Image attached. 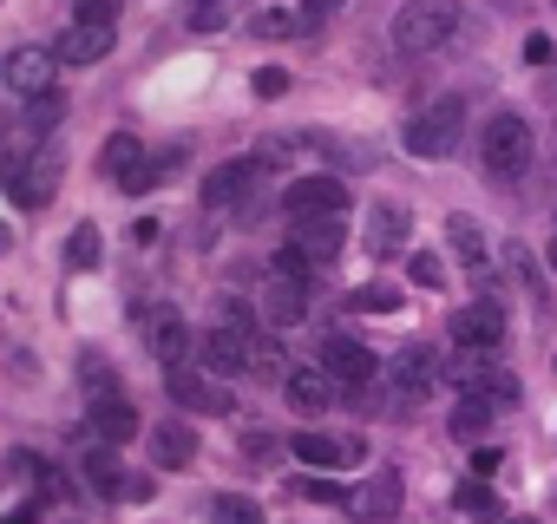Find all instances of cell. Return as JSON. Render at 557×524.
<instances>
[{
	"mask_svg": "<svg viewBox=\"0 0 557 524\" xmlns=\"http://www.w3.org/2000/svg\"><path fill=\"white\" fill-rule=\"evenodd\" d=\"M531 125L518 118V112H492L485 118V132H479V164H485V177H498V184H518L524 171H531Z\"/></svg>",
	"mask_w": 557,
	"mask_h": 524,
	"instance_id": "1",
	"label": "cell"
},
{
	"mask_svg": "<svg viewBox=\"0 0 557 524\" xmlns=\"http://www.w3.org/2000/svg\"><path fill=\"white\" fill-rule=\"evenodd\" d=\"M459 27V0H407L394 14V47L400 53H440Z\"/></svg>",
	"mask_w": 557,
	"mask_h": 524,
	"instance_id": "2",
	"label": "cell"
},
{
	"mask_svg": "<svg viewBox=\"0 0 557 524\" xmlns=\"http://www.w3.org/2000/svg\"><path fill=\"white\" fill-rule=\"evenodd\" d=\"M53 184H60V158L53 151H8L0 158V190H8L21 210L53 203Z\"/></svg>",
	"mask_w": 557,
	"mask_h": 524,
	"instance_id": "3",
	"label": "cell"
},
{
	"mask_svg": "<svg viewBox=\"0 0 557 524\" xmlns=\"http://www.w3.org/2000/svg\"><path fill=\"white\" fill-rule=\"evenodd\" d=\"M459 132H466V105L459 99H433V105H420L413 118H407V151L413 158H446V151H459Z\"/></svg>",
	"mask_w": 557,
	"mask_h": 524,
	"instance_id": "4",
	"label": "cell"
},
{
	"mask_svg": "<svg viewBox=\"0 0 557 524\" xmlns=\"http://www.w3.org/2000/svg\"><path fill=\"white\" fill-rule=\"evenodd\" d=\"M164 164L177 171V151H164V158H145V145H138L132 132H112V138H106V151H99V171H106L119 190H151V184L164 177Z\"/></svg>",
	"mask_w": 557,
	"mask_h": 524,
	"instance_id": "5",
	"label": "cell"
},
{
	"mask_svg": "<svg viewBox=\"0 0 557 524\" xmlns=\"http://www.w3.org/2000/svg\"><path fill=\"white\" fill-rule=\"evenodd\" d=\"M256 184H262V158H230L203 177V210H223V216H243L256 210Z\"/></svg>",
	"mask_w": 557,
	"mask_h": 524,
	"instance_id": "6",
	"label": "cell"
},
{
	"mask_svg": "<svg viewBox=\"0 0 557 524\" xmlns=\"http://www.w3.org/2000/svg\"><path fill=\"white\" fill-rule=\"evenodd\" d=\"M164 394H171V407H184V413H210V420L236 413V394H230L216 374H190V367H171V374H164Z\"/></svg>",
	"mask_w": 557,
	"mask_h": 524,
	"instance_id": "7",
	"label": "cell"
},
{
	"mask_svg": "<svg viewBox=\"0 0 557 524\" xmlns=\"http://www.w3.org/2000/svg\"><path fill=\"white\" fill-rule=\"evenodd\" d=\"M322 374H329L342 394H355V387H368V380L381 374V361H374L355 335H322Z\"/></svg>",
	"mask_w": 557,
	"mask_h": 524,
	"instance_id": "8",
	"label": "cell"
},
{
	"mask_svg": "<svg viewBox=\"0 0 557 524\" xmlns=\"http://www.w3.org/2000/svg\"><path fill=\"white\" fill-rule=\"evenodd\" d=\"M446 335H453L459 348H472V354H485V348H498V341H505V309H498L492 296H479V302H466V309H453V322H446Z\"/></svg>",
	"mask_w": 557,
	"mask_h": 524,
	"instance_id": "9",
	"label": "cell"
},
{
	"mask_svg": "<svg viewBox=\"0 0 557 524\" xmlns=\"http://www.w3.org/2000/svg\"><path fill=\"white\" fill-rule=\"evenodd\" d=\"M53 73H60V60L40 53V47H14L8 60H0V79H8L14 99H47L53 92Z\"/></svg>",
	"mask_w": 557,
	"mask_h": 524,
	"instance_id": "10",
	"label": "cell"
},
{
	"mask_svg": "<svg viewBox=\"0 0 557 524\" xmlns=\"http://www.w3.org/2000/svg\"><path fill=\"white\" fill-rule=\"evenodd\" d=\"M283 210H289V216H342V210H348V184L329 177V171L296 177V184L283 190Z\"/></svg>",
	"mask_w": 557,
	"mask_h": 524,
	"instance_id": "11",
	"label": "cell"
},
{
	"mask_svg": "<svg viewBox=\"0 0 557 524\" xmlns=\"http://www.w3.org/2000/svg\"><path fill=\"white\" fill-rule=\"evenodd\" d=\"M381 380H394V400H400V407H407V400H426V394H433V380H440V354L413 341V348H400V354H394V367H387Z\"/></svg>",
	"mask_w": 557,
	"mask_h": 524,
	"instance_id": "12",
	"label": "cell"
},
{
	"mask_svg": "<svg viewBox=\"0 0 557 524\" xmlns=\"http://www.w3.org/2000/svg\"><path fill=\"white\" fill-rule=\"evenodd\" d=\"M112 40H119V27H112V21H73V27L60 34L53 60H66V66H99V60L112 53Z\"/></svg>",
	"mask_w": 557,
	"mask_h": 524,
	"instance_id": "13",
	"label": "cell"
},
{
	"mask_svg": "<svg viewBox=\"0 0 557 524\" xmlns=\"http://www.w3.org/2000/svg\"><path fill=\"white\" fill-rule=\"evenodd\" d=\"M400 498H407L400 472H394V465H381L374 478H361V491H355L348 504H355V517H361V524H387V517L400 511Z\"/></svg>",
	"mask_w": 557,
	"mask_h": 524,
	"instance_id": "14",
	"label": "cell"
},
{
	"mask_svg": "<svg viewBox=\"0 0 557 524\" xmlns=\"http://www.w3.org/2000/svg\"><path fill=\"white\" fill-rule=\"evenodd\" d=\"M86 426H92L99 446H125V439H138V407L125 394H99L92 413H86Z\"/></svg>",
	"mask_w": 557,
	"mask_h": 524,
	"instance_id": "15",
	"label": "cell"
},
{
	"mask_svg": "<svg viewBox=\"0 0 557 524\" xmlns=\"http://www.w3.org/2000/svg\"><path fill=\"white\" fill-rule=\"evenodd\" d=\"M289 249L302 255V262H335V249H342V216H296V229H289Z\"/></svg>",
	"mask_w": 557,
	"mask_h": 524,
	"instance_id": "16",
	"label": "cell"
},
{
	"mask_svg": "<svg viewBox=\"0 0 557 524\" xmlns=\"http://www.w3.org/2000/svg\"><path fill=\"white\" fill-rule=\"evenodd\" d=\"M296 459L302 465H361L368 446L355 433H296Z\"/></svg>",
	"mask_w": 557,
	"mask_h": 524,
	"instance_id": "17",
	"label": "cell"
},
{
	"mask_svg": "<svg viewBox=\"0 0 557 524\" xmlns=\"http://www.w3.org/2000/svg\"><path fill=\"white\" fill-rule=\"evenodd\" d=\"M407 236H413L407 203H374L368 210V255H394V249H407Z\"/></svg>",
	"mask_w": 557,
	"mask_h": 524,
	"instance_id": "18",
	"label": "cell"
},
{
	"mask_svg": "<svg viewBox=\"0 0 557 524\" xmlns=\"http://www.w3.org/2000/svg\"><path fill=\"white\" fill-rule=\"evenodd\" d=\"M302 315H309V283L269 276V289H262V322H269V328H296Z\"/></svg>",
	"mask_w": 557,
	"mask_h": 524,
	"instance_id": "19",
	"label": "cell"
},
{
	"mask_svg": "<svg viewBox=\"0 0 557 524\" xmlns=\"http://www.w3.org/2000/svg\"><path fill=\"white\" fill-rule=\"evenodd\" d=\"M283 394H289V407H296V413H329V407L342 400V387H335L322 367H289Z\"/></svg>",
	"mask_w": 557,
	"mask_h": 524,
	"instance_id": "20",
	"label": "cell"
},
{
	"mask_svg": "<svg viewBox=\"0 0 557 524\" xmlns=\"http://www.w3.org/2000/svg\"><path fill=\"white\" fill-rule=\"evenodd\" d=\"M79 472H86V485H92L99 498H119V491H125V472H119V452H112V446H92V452L79 459Z\"/></svg>",
	"mask_w": 557,
	"mask_h": 524,
	"instance_id": "21",
	"label": "cell"
},
{
	"mask_svg": "<svg viewBox=\"0 0 557 524\" xmlns=\"http://www.w3.org/2000/svg\"><path fill=\"white\" fill-rule=\"evenodd\" d=\"M243 374L256 380H289V354L275 348V335H249V354H243Z\"/></svg>",
	"mask_w": 557,
	"mask_h": 524,
	"instance_id": "22",
	"label": "cell"
},
{
	"mask_svg": "<svg viewBox=\"0 0 557 524\" xmlns=\"http://www.w3.org/2000/svg\"><path fill=\"white\" fill-rule=\"evenodd\" d=\"M243 354H249V335L210 328V341H203V361H210V374H243Z\"/></svg>",
	"mask_w": 557,
	"mask_h": 524,
	"instance_id": "23",
	"label": "cell"
},
{
	"mask_svg": "<svg viewBox=\"0 0 557 524\" xmlns=\"http://www.w3.org/2000/svg\"><path fill=\"white\" fill-rule=\"evenodd\" d=\"M151 459L158 465H190L197 459V433L190 426H158L151 433Z\"/></svg>",
	"mask_w": 557,
	"mask_h": 524,
	"instance_id": "24",
	"label": "cell"
},
{
	"mask_svg": "<svg viewBox=\"0 0 557 524\" xmlns=\"http://www.w3.org/2000/svg\"><path fill=\"white\" fill-rule=\"evenodd\" d=\"M184 348H190L184 322H177V315H151V354H158L164 367H177V361H184Z\"/></svg>",
	"mask_w": 557,
	"mask_h": 524,
	"instance_id": "25",
	"label": "cell"
},
{
	"mask_svg": "<svg viewBox=\"0 0 557 524\" xmlns=\"http://www.w3.org/2000/svg\"><path fill=\"white\" fill-rule=\"evenodd\" d=\"M459 380L472 387V400H485V394H492L498 407H511V400H518V380H511V374H498V367H492V374H485V367H472V374H459Z\"/></svg>",
	"mask_w": 557,
	"mask_h": 524,
	"instance_id": "26",
	"label": "cell"
},
{
	"mask_svg": "<svg viewBox=\"0 0 557 524\" xmlns=\"http://www.w3.org/2000/svg\"><path fill=\"white\" fill-rule=\"evenodd\" d=\"M210 524H262V504H256V498H236V491H223V498L210 504Z\"/></svg>",
	"mask_w": 557,
	"mask_h": 524,
	"instance_id": "27",
	"label": "cell"
},
{
	"mask_svg": "<svg viewBox=\"0 0 557 524\" xmlns=\"http://www.w3.org/2000/svg\"><path fill=\"white\" fill-rule=\"evenodd\" d=\"M485 426H492V407H485V400H472V394H466V400H459V407H453V433H459V439H479V433H485Z\"/></svg>",
	"mask_w": 557,
	"mask_h": 524,
	"instance_id": "28",
	"label": "cell"
},
{
	"mask_svg": "<svg viewBox=\"0 0 557 524\" xmlns=\"http://www.w3.org/2000/svg\"><path fill=\"white\" fill-rule=\"evenodd\" d=\"M66 270H99V229H92V223L73 229V242H66Z\"/></svg>",
	"mask_w": 557,
	"mask_h": 524,
	"instance_id": "29",
	"label": "cell"
},
{
	"mask_svg": "<svg viewBox=\"0 0 557 524\" xmlns=\"http://www.w3.org/2000/svg\"><path fill=\"white\" fill-rule=\"evenodd\" d=\"M348 309H381V315H394V309H400V289H394V283H368V289L348 296Z\"/></svg>",
	"mask_w": 557,
	"mask_h": 524,
	"instance_id": "30",
	"label": "cell"
},
{
	"mask_svg": "<svg viewBox=\"0 0 557 524\" xmlns=\"http://www.w3.org/2000/svg\"><path fill=\"white\" fill-rule=\"evenodd\" d=\"M302 27V14H289V8H269V14H256V40H289Z\"/></svg>",
	"mask_w": 557,
	"mask_h": 524,
	"instance_id": "31",
	"label": "cell"
},
{
	"mask_svg": "<svg viewBox=\"0 0 557 524\" xmlns=\"http://www.w3.org/2000/svg\"><path fill=\"white\" fill-rule=\"evenodd\" d=\"M453 242H459V255H472V270L485 262V236H479V223H472V216H453Z\"/></svg>",
	"mask_w": 557,
	"mask_h": 524,
	"instance_id": "32",
	"label": "cell"
},
{
	"mask_svg": "<svg viewBox=\"0 0 557 524\" xmlns=\"http://www.w3.org/2000/svg\"><path fill=\"white\" fill-rule=\"evenodd\" d=\"M407 276H413V283H420V289H440V283H446V262H440V255H433V249H420V255H413V262H407Z\"/></svg>",
	"mask_w": 557,
	"mask_h": 524,
	"instance_id": "33",
	"label": "cell"
},
{
	"mask_svg": "<svg viewBox=\"0 0 557 524\" xmlns=\"http://www.w3.org/2000/svg\"><path fill=\"white\" fill-rule=\"evenodd\" d=\"M216 328H230V335H256V322H249L243 302H216Z\"/></svg>",
	"mask_w": 557,
	"mask_h": 524,
	"instance_id": "34",
	"label": "cell"
},
{
	"mask_svg": "<svg viewBox=\"0 0 557 524\" xmlns=\"http://www.w3.org/2000/svg\"><path fill=\"white\" fill-rule=\"evenodd\" d=\"M459 511H472V517L485 511V517H492V491H485V478H466V485H459Z\"/></svg>",
	"mask_w": 557,
	"mask_h": 524,
	"instance_id": "35",
	"label": "cell"
},
{
	"mask_svg": "<svg viewBox=\"0 0 557 524\" xmlns=\"http://www.w3.org/2000/svg\"><path fill=\"white\" fill-rule=\"evenodd\" d=\"M283 92H289V73H275V66L256 73V99H283Z\"/></svg>",
	"mask_w": 557,
	"mask_h": 524,
	"instance_id": "36",
	"label": "cell"
},
{
	"mask_svg": "<svg viewBox=\"0 0 557 524\" xmlns=\"http://www.w3.org/2000/svg\"><path fill=\"white\" fill-rule=\"evenodd\" d=\"M190 27H197V34L223 27V0H197V8H190Z\"/></svg>",
	"mask_w": 557,
	"mask_h": 524,
	"instance_id": "37",
	"label": "cell"
},
{
	"mask_svg": "<svg viewBox=\"0 0 557 524\" xmlns=\"http://www.w3.org/2000/svg\"><path fill=\"white\" fill-rule=\"evenodd\" d=\"M302 491H309L315 504H342V498H348V491H342L335 478H302Z\"/></svg>",
	"mask_w": 557,
	"mask_h": 524,
	"instance_id": "38",
	"label": "cell"
},
{
	"mask_svg": "<svg viewBox=\"0 0 557 524\" xmlns=\"http://www.w3.org/2000/svg\"><path fill=\"white\" fill-rule=\"evenodd\" d=\"M79 380L92 387V400H99V394H112V380H106V361H99V354H86V374H79Z\"/></svg>",
	"mask_w": 557,
	"mask_h": 524,
	"instance_id": "39",
	"label": "cell"
},
{
	"mask_svg": "<svg viewBox=\"0 0 557 524\" xmlns=\"http://www.w3.org/2000/svg\"><path fill=\"white\" fill-rule=\"evenodd\" d=\"M498 459H505L498 446H479V452H472V478H485V472H498Z\"/></svg>",
	"mask_w": 557,
	"mask_h": 524,
	"instance_id": "40",
	"label": "cell"
},
{
	"mask_svg": "<svg viewBox=\"0 0 557 524\" xmlns=\"http://www.w3.org/2000/svg\"><path fill=\"white\" fill-rule=\"evenodd\" d=\"M524 60H531V66H550V40H544V34H531V40H524Z\"/></svg>",
	"mask_w": 557,
	"mask_h": 524,
	"instance_id": "41",
	"label": "cell"
},
{
	"mask_svg": "<svg viewBox=\"0 0 557 524\" xmlns=\"http://www.w3.org/2000/svg\"><path fill=\"white\" fill-rule=\"evenodd\" d=\"M335 8H342V0H302V27H309V21H329Z\"/></svg>",
	"mask_w": 557,
	"mask_h": 524,
	"instance_id": "42",
	"label": "cell"
},
{
	"mask_svg": "<svg viewBox=\"0 0 557 524\" xmlns=\"http://www.w3.org/2000/svg\"><path fill=\"white\" fill-rule=\"evenodd\" d=\"M0 524H34V517H0Z\"/></svg>",
	"mask_w": 557,
	"mask_h": 524,
	"instance_id": "43",
	"label": "cell"
},
{
	"mask_svg": "<svg viewBox=\"0 0 557 524\" xmlns=\"http://www.w3.org/2000/svg\"><path fill=\"white\" fill-rule=\"evenodd\" d=\"M0 249H8V223H0Z\"/></svg>",
	"mask_w": 557,
	"mask_h": 524,
	"instance_id": "44",
	"label": "cell"
},
{
	"mask_svg": "<svg viewBox=\"0 0 557 524\" xmlns=\"http://www.w3.org/2000/svg\"><path fill=\"white\" fill-rule=\"evenodd\" d=\"M79 8H106V0H79Z\"/></svg>",
	"mask_w": 557,
	"mask_h": 524,
	"instance_id": "45",
	"label": "cell"
},
{
	"mask_svg": "<svg viewBox=\"0 0 557 524\" xmlns=\"http://www.w3.org/2000/svg\"><path fill=\"white\" fill-rule=\"evenodd\" d=\"M550 270H557V242H550Z\"/></svg>",
	"mask_w": 557,
	"mask_h": 524,
	"instance_id": "46",
	"label": "cell"
},
{
	"mask_svg": "<svg viewBox=\"0 0 557 524\" xmlns=\"http://www.w3.org/2000/svg\"><path fill=\"white\" fill-rule=\"evenodd\" d=\"M511 524H537V517H511Z\"/></svg>",
	"mask_w": 557,
	"mask_h": 524,
	"instance_id": "47",
	"label": "cell"
}]
</instances>
